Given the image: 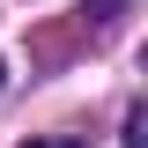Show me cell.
<instances>
[{
	"label": "cell",
	"instance_id": "obj_2",
	"mask_svg": "<svg viewBox=\"0 0 148 148\" xmlns=\"http://www.w3.org/2000/svg\"><path fill=\"white\" fill-rule=\"evenodd\" d=\"M22 148H89V141H67V133H37V141H22Z\"/></svg>",
	"mask_w": 148,
	"mask_h": 148
},
{
	"label": "cell",
	"instance_id": "obj_1",
	"mask_svg": "<svg viewBox=\"0 0 148 148\" xmlns=\"http://www.w3.org/2000/svg\"><path fill=\"white\" fill-rule=\"evenodd\" d=\"M126 148H148V111H141V104L126 111Z\"/></svg>",
	"mask_w": 148,
	"mask_h": 148
},
{
	"label": "cell",
	"instance_id": "obj_3",
	"mask_svg": "<svg viewBox=\"0 0 148 148\" xmlns=\"http://www.w3.org/2000/svg\"><path fill=\"white\" fill-rule=\"evenodd\" d=\"M0 89H8V59H0Z\"/></svg>",
	"mask_w": 148,
	"mask_h": 148
}]
</instances>
